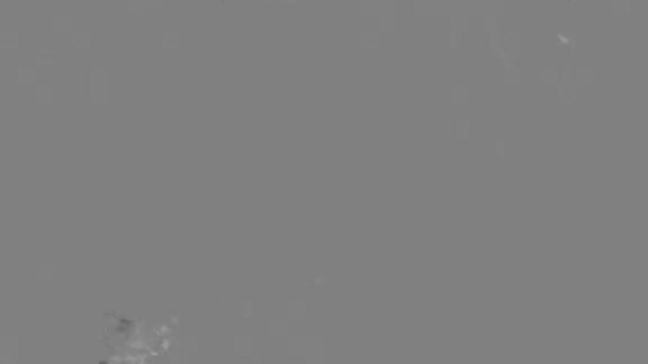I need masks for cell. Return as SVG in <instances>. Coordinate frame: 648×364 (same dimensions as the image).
Segmentation results:
<instances>
[{
    "label": "cell",
    "mask_w": 648,
    "mask_h": 364,
    "mask_svg": "<svg viewBox=\"0 0 648 364\" xmlns=\"http://www.w3.org/2000/svg\"><path fill=\"white\" fill-rule=\"evenodd\" d=\"M75 29L74 14H55V34H70Z\"/></svg>",
    "instance_id": "obj_1"
},
{
    "label": "cell",
    "mask_w": 648,
    "mask_h": 364,
    "mask_svg": "<svg viewBox=\"0 0 648 364\" xmlns=\"http://www.w3.org/2000/svg\"><path fill=\"white\" fill-rule=\"evenodd\" d=\"M21 43V37L17 32L0 33V50H17Z\"/></svg>",
    "instance_id": "obj_2"
},
{
    "label": "cell",
    "mask_w": 648,
    "mask_h": 364,
    "mask_svg": "<svg viewBox=\"0 0 648 364\" xmlns=\"http://www.w3.org/2000/svg\"><path fill=\"white\" fill-rule=\"evenodd\" d=\"M90 44V36L86 32H73V46L76 50H86Z\"/></svg>",
    "instance_id": "obj_3"
},
{
    "label": "cell",
    "mask_w": 648,
    "mask_h": 364,
    "mask_svg": "<svg viewBox=\"0 0 648 364\" xmlns=\"http://www.w3.org/2000/svg\"><path fill=\"white\" fill-rule=\"evenodd\" d=\"M19 83L23 86H31L34 83V68L33 67H19Z\"/></svg>",
    "instance_id": "obj_4"
},
{
    "label": "cell",
    "mask_w": 648,
    "mask_h": 364,
    "mask_svg": "<svg viewBox=\"0 0 648 364\" xmlns=\"http://www.w3.org/2000/svg\"><path fill=\"white\" fill-rule=\"evenodd\" d=\"M36 98L39 102H52L53 99V87H39L37 88Z\"/></svg>",
    "instance_id": "obj_5"
},
{
    "label": "cell",
    "mask_w": 648,
    "mask_h": 364,
    "mask_svg": "<svg viewBox=\"0 0 648 364\" xmlns=\"http://www.w3.org/2000/svg\"><path fill=\"white\" fill-rule=\"evenodd\" d=\"M34 65L36 66H53L55 60L51 56H37L34 57Z\"/></svg>",
    "instance_id": "obj_6"
},
{
    "label": "cell",
    "mask_w": 648,
    "mask_h": 364,
    "mask_svg": "<svg viewBox=\"0 0 648 364\" xmlns=\"http://www.w3.org/2000/svg\"><path fill=\"white\" fill-rule=\"evenodd\" d=\"M53 53H55V47H50V46H47V47H44V46L38 47L39 56H52Z\"/></svg>",
    "instance_id": "obj_7"
}]
</instances>
